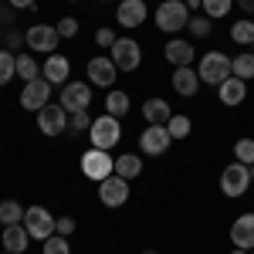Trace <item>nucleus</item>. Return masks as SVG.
<instances>
[{
    "label": "nucleus",
    "instance_id": "nucleus-5",
    "mask_svg": "<svg viewBox=\"0 0 254 254\" xmlns=\"http://www.w3.org/2000/svg\"><path fill=\"white\" fill-rule=\"evenodd\" d=\"M200 81H207V85H220V81L231 78V58L227 55H220V51H207L203 58H200Z\"/></svg>",
    "mask_w": 254,
    "mask_h": 254
},
{
    "label": "nucleus",
    "instance_id": "nucleus-4",
    "mask_svg": "<svg viewBox=\"0 0 254 254\" xmlns=\"http://www.w3.org/2000/svg\"><path fill=\"white\" fill-rule=\"evenodd\" d=\"M248 187H251V166H244L237 159L231 166H224V173H220V190H224V196H244Z\"/></svg>",
    "mask_w": 254,
    "mask_h": 254
},
{
    "label": "nucleus",
    "instance_id": "nucleus-35",
    "mask_svg": "<svg viewBox=\"0 0 254 254\" xmlns=\"http://www.w3.org/2000/svg\"><path fill=\"white\" fill-rule=\"evenodd\" d=\"M234 156L244 166H254V139H237L234 142Z\"/></svg>",
    "mask_w": 254,
    "mask_h": 254
},
{
    "label": "nucleus",
    "instance_id": "nucleus-38",
    "mask_svg": "<svg viewBox=\"0 0 254 254\" xmlns=\"http://www.w3.org/2000/svg\"><path fill=\"white\" fill-rule=\"evenodd\" d=\"M75 227H78V224H75V217H58V220H55V234L71 237V234H75Z\"/></svg>",
    "mask_w": 254,
    "mask_h": 254
},
{
    "label": "nucleus",
    "instance_id": "nucleus-16",
    "mask_svg": "<svg viewBox=\"0 0 254 254\" xmlns=\"http://www.w3.org/2000/svg\"><path fill=\"white\" fill-rule=\"evenodd\" d=\"M231 241L241 251H254V214H241L231 224Z\"/></svg>",
    "mask_w": 254,
    "mask_h": 254
},
{
    "label": "nucleus",
    "instance_id": "nucleus-3",
    "mask_svg": "<svg viewBox=\"0 0 254 254\" xmlns=\"http://www.w3.org/2000/svg\"><path fill=\"white\" fill-rule=\"evenodd\" d=\"M81 173L88 176V180H95V183H102L105 176L116 173V156H109V149H88L85 156H81Z\"/></svg>",
    "mask_w": 254,
    "mask_h": 254
},
{
    "label": "nucleus",
    "instance_id": "nucleus-19",
    "mask_svg": "<svg viewBox=\"0 0 254 254\" xmlns=\"http://www.w3.org/2000/svg\"><path fill=\"white\" fill-rule=\"evenodd\" d=\"M244 95H248V81L234 78V75H231L227 81H220V85H217V98H220L224 105H231V109H234V105H241V102H244Z\"/></svg>",
    "mask_w": 254,
    "mask_h": 254
},
{
    "label": "nucleus",
    "instance_id": "nucleus-10",
    "mask_svg": "<svg viewBox=\"0 0 254 254\" xmlns=\"http://www.w3.org/2000/svg\"><path fill=\"white\" fill-rule=\"evenodd\" d=\"M48 102H51V81L48 78L24 81V88H20V105H24L27 112H41Z\"/></svg>",
    "mask_w": 254,
    "mask_h": 254
},
{
    "label": "nucleus",
    "instance_id": "nucleus-26",
    "mask_svg": "<svg viewBox=\"0 0 254 254\" xmlns=\"http://www.w3.org/2000/svg\"><path fill=\"white\" fill-rule=\"evenodd\" d=\"M231 41L241 48H251L254 44V20H234L231 24Z\"/></svg>",
    "mask_w": 254,
    "mask_h": 254
},
{
    "label": "nucleus",
    "instance_id": "nucleus-18",
    "mask_svg": "<svg viewBox=\"0 0 254 254\" xmlns=\"http://www.w3.org/2000/svg\"><path fill=\"white\" fill-rule=\"evenodd\" d=\"M116 20L122 24V27H139L142 20H146V0H122L116 10Z\"/></svg>",
    "mask_w": 254,
    "mask_h": 254
},
{
    "label": "nucleus",
    "instance_id": "nucleus-25",
    "mask_svg": "<svg viewBox=\"0 0 254 254\" xmlns=\"http://www.w3.org/2000/svg\"><path fill=\"white\" fill-rule=\"evenodd\" d=\"M17 78H20V81H34V78H41L38 58H34L31 51H24V55H17Z\"/></svg>",
    "mask_w": 254,
    "mask_h": 254
},
{
    "label": "nucleus",
    "instance_id": "nucleus-44",
    "mask_svg": "<svg viewBox=\"0 0 254 254\" xmlns=\"http://www.w3.org/2000/svg\"><path fill=\"white\" fill-rule=\"evenodd\" d=\"M231 254H248V251H241V248H237V251H231Z\"/></svg>",
    "mask_w": 254,
    "mask_h": 254
},
{
    "label": "nucleus",
    "instance_id": "nucleus-46",
    "mask_svg": "<svg viewBox=\"0 0 254 254\" xmlns=\"http://www.w3.org/2000/svg\"><path fill=\"white\" fill-rule=\"evenodd\" d=\"M0 10H3V0H0Z\"/></svg>",
    "mask_w": 254,
    "mask_h": 254
},
{
    "label": "nucleus",
    "instance_id": "nucleus-22",
    "mask_svg": "<svg viewBox=\"0 0 254 254\" xmlns=\"http://www.w3.org/2000/svg\"><path fill=\"white\" fill-rule=\"evenodd\" d=\"M196 88H200V75H196L193 68H176L173 71V92L183 98H193Z\"/></svg>",
    "mask_w": 254,
    "mask_h": 254
},
{
    "label": "nucleus",
    "instance_id": "nucleus-29",
    "mask_svg": "<svg viewBox=\"0 0 254 254\" xmlns=\"http://www.w3.org/2000/svg\"><path fill=\"white\" fill-rule=\"evenodd\" d=\"M10 78H17V55L14 51H0V85H10Z\"/></svg>",
    "mask_w": 254,
    "mask_h": 254
},
{
    "label": "nucleus",
    "instance_id": "nucleus-49",
    "mask_svg": "<svg viewBox=\"0 0 254 254\" xmlns=\"http://www.w3.org/2000/svg\"><path fill=\"white\" fill-rule=\"evenodd\" d=\"M0 38H3V31H0Z\"/></svg>",
    "mask_w": 254,
    "mask_h": 254
},
{
    "label": "nucleus",
    "instance_id": "nucleus-8",
    "mask_svg": "<svg viewBox=\"0 0 254 254\" xmlns=\"http://www.w3.org/2000/svg\"><path fill=\"white\" fill-rule=\"evenodd\" d=\"M55 220H58V217H51V210H44V207H38V203L24 210V227H27L31 237H38L41 244L55 234Z\"/></svg>",
    "mask_w": 254,
    "mask_h": 254
},
{
    "label": "nucleus",
    "instance_id": "nucleus-24",
    "mask_svg": "<svg viewBox=\"0 0 254 254\" xmlns=\"http://www.w3.org/2000/svg\"><path fill=\"white\" fill-rule=\"evenodd\" d=\"M231 75L241 81L254 78V51H241L237 58H231Z\"/></svg>",
    "mask_w": 254,
    "mask_h": 254
},
{
    "label": "nucleus",
    "instance_id": "nucleus-9",
    "mask_svg": "<svg viewBox=\"0 0 254 254\" xmlns=\"http://www.w3.org/2000/svg\"><path fill=\"white\" fill-rule=\"evenodd\" d=\"M61 105H64L68 116L71 112H88V105H92V85L88 81H68V85H61Z\"/></svg>",
    "mask_w": 254,
    "mask_h": 254
},
{
    "label": "nucleus",
    "instance_id": "nucleus-51",
    "mask_svg": "<svg viewBox=\"0 0 254 254\" xmlns=\"http://www.w3.org/2000/svg\"><path fill=\"white\" fill-rule=\"evenodd\" d=\"M251 48H254V44H251Z\"/></svg>",
    "mask_w": 254,
    "mask_h": 254
},
{
    "label": "nucleus",
    "instance_id": "nucleus-41",
    "mask_svg": "<svg viewBox=\"0 0 254 254\" xmlns=\"http://www.w3.org/2000/svg\"><path fill=\"white\" fill-rule=\"evenodd\" d=\"M234 3L244 10V14H254V0H234Z\"/></svg>",
    "mask_w": 254,
    "mask_h": 254
},
{
    "label": "nucleus",
    "instance_id": "nucleus-1",
    "mask_svg": "<svg viewBox=\"0 0 254 254\" xmlns=\"http://www.w3.org/2000/svg\"><path fill=\"white\" fill-rule=\"evenodd\" d=\"M156 27L159 31H166V34H176V31H183L187 24H190V7H187V0H163L156 7Z\"/></svg>",
    "mask_w": 254,
    "mask_h": 254
},
{
    "label": "nucleus",
    "instance_id": "nucleus-20",
    "mask_svg": "<svg viewBox=\"0 0 254 254\" xmlns=\"http://www.w3.org/2000/svg\"><path fill=\"white\" fill-rule=\"evenodd\" d=\"M142 119L149 126H166L173 119V109H170L166 98H149V102H142Z\"/></svg>",
    "mask_w": 254,
    "mask_h": 254
},
{
    "label": "nucleus",
    "instance_id": "nucleus-13",
    "mask_svg": "<svg viewBox=\"0 0 254 254\" xmlns=\"http://www.w3.org/2000/svg\"><path fill=\"white\" fill-rule=\"evenodd\" d=\"M98 200L105 203V207H112V210H119L126 200H129V180H122V176H105L102 183H98Z\"/></svg>",
    "mask_w": 254,
    "mask_h": 254
},
{
    "label": "nucleus",
    "instance_id": "nucleus-33",
    "mask_svg": "<svg viewBox=\"0 0 254 254\" xmlns=\"http://www.w3.org/2000/svg\"><path fill=\"white\" fill-rule=\"evenodd\" d=\"M41 254H71V244H68V237H64V234H51L48 241H44Z\"/></svg>",
    "mask_w": 254,
    "mask_h": 254
},
{
    "label": "nucleus",
    "instance_id": "nucleus-50",
    "mask_svg": "<svg viewBox=\"0 0 254 254\" xmlns=\"http://www.w3.org/2000/svg\"><path fill=\"white\" fill-rule=\"evenodd\" d=\"M119 3H122V0H119Z\"/></svg>",
    "mask_w": 254,
    "mask_h": 254
},
{
    "label": "nucleus",
    "instance_id": "nucleus-32",
    "mask_svg": "<svg viewBox=\"0 0 254 254\" xmlns=\"http://www.w3.org/2000/svg\"><path fill=\"white\" fill-rule=\"evenodd\" d=\"M166 129H170V136H173V139H187V136H190V129H193V122H190V116H173L170 122H166Z\"/></svg>",
    "mask_w": 254,
    "mask_h": 254
},
{
    "label": "nucleus",
    "instance_id": "nucleus-2",
    "mask_svg": "<svg viewBox=\"0 0 254 254\" xmlns=\"http://www.w3.org/2000/svg\"><path fill=\"white\" fill-rule=\"evenodd\" d=\"M88 139H92L95 149H112V146H119V139H122V126H119V119L109 116V112L98 116V119H92Z\"/></svg>",
    "mask_w": 254,
    "mask_h": 254
},
{
    "label": "nucleus",
    "instance_id": "nucleus-11",
    "mask_svg": "<svg viewBox=\"0 0 254 254\" xmlns=\"http://www.w3.org/2000/svg\"><path fill=\"white\" fill-rule=\"evenodd\" d=\"M38 129L44 136H61V132L68 129V112H64L61 102H48L38 112Z\"/></svg>",
    "mask_w": 254,
    "mask_h": 254
},
{
    "label": "nucleus",
    "instance_id": "nucleus-34",
    "mask_svg": "<svg viewBox=\"0 0 254 254\" xmlns=\"http://www.w3.org/2000/svg\"><path fill=\"white\" fill-rule=\"evenodd\" d=\"M92 129V116L88 112H71L68 116V132L71 136H81V132H88Z\"/></svg>",
    "mask_w": 254,
    "mask_h": 254
},
{
    "label": "nucleus",
    "instance_id": "nucleus-48",
    "mask_svg": "<svg viewBox=\"0 0 254 254\" xmlns=\"http://www.w3.org/2000/svg\"><path fill=\"white\" fill-rule=\"evenodd\" d=\"M71 3H78V0H71Z\"/></svg>",
    "mask_w": 254,
    "mask_h": 254
},
{
    "label": "nucleus",
    "instance_id": "nucleus-40",
    "mask_svg": "<svg viewBox=\"0 0 254 254\" xmlns=\"http://www.w3.org/2000/svg\"><path fill=\"white\" fill-rule=\"evenodd\" d=\"M14 10H27V7H34V0H7Z\"/></svg>",
    "mask_w": 254,
    "mask_h": 254
},
{
    "label": "nucleus",
    "instance_id": "nucleus-14",
    "mask_svg": "<svg viewBox=\"0 0 254 254\" xmlns=\"http://www.w3.org/2000/svg\"><path fill=\"white\" fill-rule=\"evenodd\" d=\"M170 142H173V136H170L166 126H146L142 136H139V146H142L146 156H163L170 149Z\"/></svg>",
    "mask_w": 254,
    "mask_h": 254
},
{
    "label": "nucleus",
    "instance_id": "nucleus-6",
    "mask_svg": "<svg viewBox=\"0 0 254 254\" xmlns=\"http://www.w3.org/2000/svg\"><path fill=\"white\" fill-rule=\"evenodd\" d=\"M109 58L116 61L119 71H136L139 64H142V48H139V41L132 38H119L112 48H109Z\"/></svg>",
    "mask_w": 254,
    "mask_h": 254
},
{
    "label": "nucleus",
    "instance_id": "nucleus-17",
    "mask_svg": "<svg viewBox=\"0 0 254 254\" xmlns=\"http://www.w3.org/2000/svg\"><path fill=\"white\" fill-rule=\"evenodd\" d=\"M163 58L170 61L173 68H190V64H193V44L183 41V38H173L163 48Z\"/></svg>",
    "mask_w": 254,
    "mask_h": 254
},
{
    "label": "nucleus",
    "instance_id": "nucleus-43",
    "mask_svg": "<svg viewBox=\"0 0 254 254\" xmlns=\"http://www.w3.org/2000/svg\"><path fill=\"white\" fill-rule=\"evenodd\" d=\"M139 254H159V251H153V248H146V251H139Z\"/></svg>",
    "mask_w": 254,
    "mask_h": 254
},
{
    "label": "nucleus",
    "instance_id": "nucleus-27",
    "mask_svg": "<svg viewBox=\"0 0 254 254\" xmlns=\"http://www.w3.org/2000/svg\"><path fill=\"white\" fill-rule=\"evenodd\" d=\"M24 210L27 207H20L17 200H0V224H24Z\"/></svg>",
    "mask_w": 254,
    "mask_h": 254
},
{
    "label": "nucleus",
    "instance_id": "nucleus-12",
    "mask_svg": "<svg viewBox=\"0 0 254 254\" xmlns=\"http://www.w3.org/2000/svg\"><path fill=\"white\" fill-rule=\"evenodd\" d=\"M85 75H88V85H95V88H112L119 78V68L112 58H88Z\"/></svg>",
    "mask_w": 254,
    "mask_h": 254
},
{
    "label": "nucleus",
    "instance_id": "nucleus-23",
    "mask_svg": "<svg viewBox=\"0 0 254 254\" xmlns=\"http://www.w3.org/2000/svg\"><path fill=\"white\" fill-rule=\"evenodd\" d=\"M139 173H142V156H136V153H122V156H116V176H122V180H136Z\"/></svg>",
    "mask_w": 254,
    "mask_h": 254
},
{
    "label": "nucleus",
    "instance_id": "nucleus-31",
    "mask_svg": "<svg viewBox=\"0 0 254 254\" xmlns=\"http://www.w3.org/2000/svg\"><path fill=\"white\" fill-rule=\"evenodd\" d=\"M231 7H234V0H203V14H207L210 20L227 17V14H231Z\"/></svg>",
    "mask_w": 254,
    "mask_h": 254
},
{
    "label": "nucleus",
    "instance_id": "nucleus-28",
    "mask_svg": "<svg viewBox=\"0 0 254 254\" xmlns=\"http://www.w3.org/2000/svg\"><path fill=\"white\" fill-rule=\"evenodd\" d=\"M105 112H109V116H116V119H122L126 112H129V95L112 88V92L105 95Z\"/></svg>",
    "mask_w": 254,
    "mask_h": 254
},
{
    "label": "nucleus",
    "instance_id": "nucleus-45",
    "mask_svg": "<svg viewBox=\"0 0 254 254\" xmlns=\"http://www.w3.org/2000/svg\"><path fill=\"white\" fill-rule=\"evenodd\" d=\"M251 183H254V166H251Z\"/></svg>",
    "mask_w": 254,
    "mask_h": 254
},
{
    "label": "nucleus",
    "instance_id": "nucleus-15",
    "mask_svg": "<svg viewBox=\"0 0 254 254\" xmlns=\"http://www.w3.org/2000/svg\"><path fill=\"white\" fill-rule=\"evenodd\" d=\"M68 75H71V61L64 55H48V61L41 64V78H48L51 85H68Z\"/></svg>",
    "mask_w": 254,
    "mask_h": 254
},
{
    "label": "nucleus",
    "instance_id": "nucleus-37",
    "mask_svg": "<svg viewBox=\"0 0 254 254\" xmlns=\"http://www.w3.org/2000/svg\"><path fill=\"white\" fill-rule=\"evenodd\" d=\"M116 31H112V27H98L95 31V44L98 48H112V44H116Z\"/></svg>",
    "mask_w": 254,
    "mask_h": 254
},
{
    "label": "nucleus",
    "instance_id": "nucleus-42",
    "mask_svg": "<svg viewBox=\"0 0 254 254\" xmlns=\"http://www.w3.org/2000/svg\"><path fill=\"white\" fill-rule=\"evenodd\" d=\"M187 7H190V10H200V7H203V0H187Z\"/></svg>",
    "mask_w": 254,
    "mask_h": 254
},
{
    "label": "nucleus",
    "instance_id": "nucleus-30",
    "mask_svg": "<svg viewBox=\"0 0 254 254\" xmlns=\"http://www.w3.org/2000/svg\"><path fill=\"white\" fill-rule=\"evenodd\" d=\"M190 34L193 38H210V31H214V20L207 17V14H190Z\"/></svg>",
    "mask_w": 254,
    "mask_h": 254
},
{
    "label": "nucleus",
    "instance_id": "nucleus-52",
    "mask_svg": "<svg viewBox=\"0 0 254 254\" xmlns=\"http://www.w3.org/2000/svg\"><path fill=\"white\" fill-rule=\"evenodd\" d=\"M251 254H254V251H251Z\"/></svg>",
    "mask_w": 254,
    "mask_h": 254
},
{
    "label": "nucleus",
    "instance_id": "nucleus-7",
    "mask_svg": "<svg viewBox=\"0 0 254 254\" xmlns=\"http://www.w3.org/2000/svg\"><path fill=\"white\" fill-rule=\"evenodd\" d=\"M24 38H27V51L31 55H55V48H58V27H51V24H34L31 31H24Z\"/></svg>",
    "mask_w": 254,
    "mask_h": 254
},
{
    "label": "nucleus",
    "instance_id": "nucleus-36",
    "mask_svg": "<svg viewBox=\"0 0 254 254\" xmlns=\"http://www.w3.org/2000/svg\"><path fill=\"white\" fill-rule=\"evenodd\" d=\"M55 27H58V38H75L78 34V17H61Z\"/></svg>",
    "mask_w": 254,
    "mask_h": 254
},
{
    "label": "nucleus",
    "instance_id": "nucleus-21",
    "mask_svg": "<svg viewBox=\"0 0 254 254\" xmlns=\"http://www.w3.org/2000/svg\"><path fill=\"white\" fill-rule=\"evenodd\" d=\"M31 244V234L24 224H7L3 227V251H14V254H24Z\"/></svg>",
    "mask_w": 254,
    "mask_h": 254
},
{
    "label": "nucleus",
    "instance_id": "nucleus-47",
    "mask_svg": "<svg viewBox=\"0 0 254 254\" xmlns=\"http://www.w3.org/2000/svg\"><path fill=\"white\" fill-rule=\"evenodd\" d=\"M3 254H14V251H3Z\"/></svg>",
    "mask_w": 254,
    "mask_h": 254
},
{
    "label": "nucleus",
    "instance_id": "nucleus-39",
    "mask_svg": "<svg viewBox=\"0 0 254 254\" xmlns=\"http://www.w3.org/2000/svg\"><path fill=\"white\" fill-rule=\"evenodd\" d=\"M7 48H10V51H14V48H27V38L20 34L17 27H10V31H7Z\"/></svg>",
    "mask_w": 254,
    "mask_h": 254
}]
</instances>
